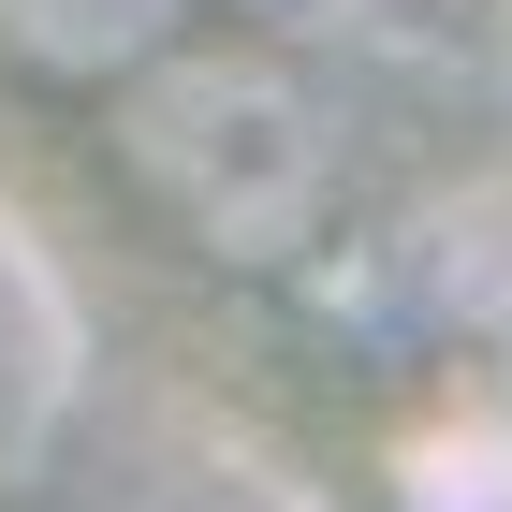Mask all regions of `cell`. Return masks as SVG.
<instances>
[{
    "label": "cell",
    "instance_id": "obj_2",
    "mask_svg": "<svg viewBox=\"0 0 512 512\" xmlns=\"http://www.w3.org/2000/svg\"><path fill=\"white\" fill-rule=\"evenodd\" d=\"M176 30H191V0H0V59L44 88H118Z\"/></svg>",
    "mask_w": 512,
    "mask_h": 512
},
{
    "label": "cell",
    "instance_id": "obj_1",
    "mask_svg": "<svg viewBox=\"0 0 512 512\" xmlns=\"http://www.w3.org/2000/svg\"><path fill=\"white\" fill-rule=\"evenodd\" d=\"M118 161L205 264H293L352 191V118L308 59L176 30L161 59L118 74Z\"/></svg>",
    "mask_w": 512,
    "mask_h": 512
}]
</instances>
